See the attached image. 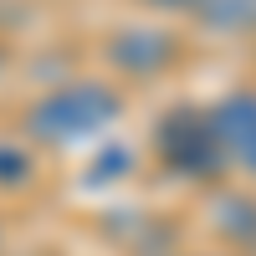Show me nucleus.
Segmentation results:
<instances>
[{
	"label": "nucleus",
	"mask_w": 256,
	"mask_h": 256,
	"mask_svg": "<svg viewBox=\"0 0 256 256\" xmlns=\"http://www.w3.org/2000/svg\"><path fill=\"white\" fill-rule=\"evenodd\" d=\"M113 113H118V98L102 82H67V88H56L52 98L36 102L31 128L36 138L72 144V138H92L102 123H113Z\"/></svg>",
	"instance_id": "nucleus-1"
},
{
	"label": "nucleus",
	"mask_w": 256,
	"mask_h": 256,
	"mask_svg": "<svg viewBox=\"0 0 256 256\" xmlns=\"http://www.w3.org/2000/svg\"><path fill=\"white\" fill-rule=\"evenodd\" d=\"M210 134H216V148L220 159L241 164V169H256V98L251 92H236L210 108Z\"/></svg>",
	"instance_id": "nucleus-2"
},
{
	"label": "nucleus",
	"mask_w": 256,
	"mask_h": 256,
	"mask_svg": "<svg viewBox=\"0 0 256 256\" xmlns=\"http://www.w3.org/2000/svg\"><path fill=\"white\" fill-rule=\"evenodd\" d=\"M164 154L169 164L190 169V174H205V169L220 164V148L216 134H210V113H180L164 123Z\"/></svg>",
	"instance_id": "nucleus-3"
},
{
	"label": "nucleus",
	"mask_w": 256,
	"mask_h": 256,
	"mask_svg": "<svg viewBox=\"0 0 256 256\" xmlns=\"http://www.w3.org/2000/svg\"><path fill=\"white\" fill-rule=\"evenodd\" d=\"M113 62L123 72H138V77H154L169 67V56H174V36L159 31V26H128L113 36Z\"/></svg>",
	"instance_id": "nucleus-4"
},
{
	"label": "nucleus",
	"mask_w": 256,
	"mask_h": 256,
	"mask_svg": "<svg viewBox=\"0 0 256 256\" xmlns=\"http://www.w3.org/2000/svg\"><path fill=\"white\" fill-rule=\"evenodd\" d=\"M200 16L220 31H246V26H256V0H210Z\"/></svg>",
	"instance_id": "nucleus-5"
},
{
	"label": "nucleus",
	"mask_w": 256,
	"mask_h": 256,
	"mask_svg": "<svg viewBox=\"0 0 256 256\" xmlns=\"http://www.w3.org/2000/svg\"><path fill=\"white\" fill-rule=\"evenodd\" d=\"M31 174V154L20 144H0V184H20Z\"/></svg>",
	"instance_id": "nucleus-6"
},
{
	"label": "nucleus",
	"mask_w": 256,
	"mask_h": 256,
	"mask_svg": "<svg viewBox=\"0 0 256 256\" xmlns=\"http://www.w3.org/2000/svg\"><path fill=\"white\" fill-rule=\"evenodd\" d=\"M118 169H128V154H123V144H108V148H102V164H98V180L118 174Z\"/></svg>",
	"instance_id": "nucleus-7"
},
{
	"label": "nucleus",
	"mask_w": 256,
	"mask_h": 256,
	"mask_svg": "<svg viewBox=\"0 0 256 256\" xmlns=\"http://www.w3.org/2000/svg\"><path fill=\"white\" fill-rule=\"evenodd\" d=\"M148 6H159V10H205L210 0H148Z\"/></svg>",
	"instance_id": "nucleus-8"
}]
</instances>
